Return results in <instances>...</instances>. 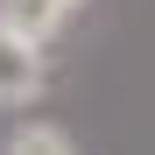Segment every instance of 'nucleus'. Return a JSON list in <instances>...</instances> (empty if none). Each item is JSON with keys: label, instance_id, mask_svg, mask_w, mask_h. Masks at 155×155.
Returning <instances> with one entry per match:
<instances>
[{"label": "nucleus", "instance_id": "obj_2", "mask_svg": "<svg viewBox=\"0 0 155 155\" xmlns=\"http://www.w3.org/2000/svg\"><path fill=\"white\" fill-rule=\"evenodd\" d=\"M78 14H85V0H0V28H14L35 49H49Z\"/></svg>", "mask_w": 155, "mask_h": 155}, {"label": "nucleus", "instance_id": "obj_1", "mask_svg": "<svg viewBox=\"0 0 155 155\" xmlns=\"http://www.w3.org/2000/svg\"><path fill=\"white\" fill-rule=\"evenodd\" d=\"M49 85V64H42V49L35 42H21L14 28H0V113H21V106H35Z\"/></svg>", "mask_w": 155, "mask_h": 155}, {"label": "nucleus", "instance_id": "obj_3", "mask_svg": "<svg viewBox=\"0 0 155 155\" xmlns=\"http://www.w3.org/2000/svg\"><path fill=\"white\" fill-rule=\"evenodd\" d=\"M0 155H78V141H71V127H57V120H21V127H7Z\"/></svg>", "mask_w": 155, "mask_h": 155}]
</instances>
